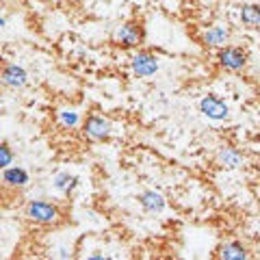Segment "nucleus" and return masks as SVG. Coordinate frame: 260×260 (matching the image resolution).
<instances>
[{
  "label": "nucleus",
  "instance_id": "f257e3e1",
  "mask_svg": "<svg viewBox=\"0 0 260 260\" xmlns=\"http://www.w3.org/2000/svg\"><path fill=\"white\" fill-rule=\"evenodd\" d=\"M24 217L35 225L56 228L63 221V210L59 208V204H54V202H50V200L32 198L24 204Z\"/></svg>",
  "mask_w": 260,
  "mask_h": 260
},
{
  "label": "nucleus",
  "instance_id": "f03ea898",
  "mask_svg": "<svg viewBox=\"0 0 260 260\" xmlns=\"http://www.w3.org/2000/svg\"><path fill=\"white\" fill-rule=\"evenodd\" d=\"M145 39V30L141 26V22L137 20H126L113 32V44L124 48V50H139Z\"/></svg>",
  "mask_w": 260,
  "mask_h": 260
},
{
  "label": "nucleus",
  "instance_id": "7ed1b4c3",
  "mask_svg": "<svg viewBox=\"0 0 260 260\" xmlns=\"http://www.w3.org/2000/svg\"><path fill=\"white\" fill-rule=\"evenodd\" d=\"M80 133H83V137H85L87 141H91V143H104V141L111 139V135H113V124H111L109 117L93 113V115H87V117L83 119Z\"/></svg>",
  "mask_w": 260,
  "mask_h": 260
},
{
  "label": "nucleus",
  "instance_id": "20e7f679",
  "mask_svg": "<svg viewBox=\"0 0 260 260\" xmlns=\"http://www.w3.org/2000/svg\"><path fill=\"white\" fill-rule=\"evenodd\" d=\"M217 65L223 72L239 74V72H243L249 65V54L241 46H223L217 50Z\"/></svg>",
  "mask_w": 260,
  "mask_h": 260
},
{
  "label": "nucleus",
  "instance_id": "39448f33",
  "mask_svg": "<svg viewBox=\"0 0 260 260\" xmlns=\"http://www.w3.org/2000/svg\"><path fill=\"white\" fill-rule=\"evenodd\" d=\"M160 61L158 56L150 50H137L130 56V72L135 78H152L154 74H158Z\"/></svg>",
  "mask_w": 260,
  "mask_h": 260
},
{
  "label": "nucleus",
  "instance_id": "423d86ee",
  "mask_svg": "<svg viewBox=\"0 0 260 260\" xmlns=\"http://www.w3.org/2000/svg\"><path fill=\"white\" fill-rule=\"evenodd\" d=\"M200 113L210 121H225L230 117V107L223 98H219L217 93H208L200 100Z\"/></svg>",
  "mask_w": 260,
  "mask_h": 260
},
{
  "label": "nucleus",
  "instance_id": "0eeeda50",
  "mask_svg": "<svg viewBox=\"0 0 260 260\" xmlns=\"http://www.w3.org/2000/svg\"><path fill=\"white\" fill-rule=\"evenodd\" d=\"M0 83H3L5 89L9 91H20L28 85V72L24 65L20 63H5L3 65V72H0Z\"/></svg>",
  "mask_w": 260,
  "mask_h": 260
},
{
  "label": "nucleus",
  "instance_id": "6e6552de",
  "mask_svg": "<svg viewBox=\"0 0 260 260\" xmlns=\"http://www.w3.org/2000/svg\"><path fill=\"white\" fill-rule=\"evenodd\" d=\"M230 37H232V30L228 24H210L202 30L200 35V42L204 48H213V50H219V48H223L230 44Z\"/></svg>",
  "mask_w": 260,
  "mask_h": 260
},
{
  "label": "nucleus",
  "instance_id": "1a4fd4ad",
  "mask_svg": "<svg viewBox=\"0 0 260 260\" xmlns=\"http://www.w3.org/2000/svg\"><path fill=\"white\" fill-rule=\"evenodd\" d=\"M215 162L221 169H239L245 162V154L230 143H221L215 152Z\"/></svg>",
  "mask_w": 260,
  "mask_h": 260
},
{
  "label": "nucleus",
  "instance_id": "9d476101",
  "mask_svg": "<svg viewBox=\"0 0 260 260\" xmlns=\"http://www.w3.org/2000/svg\"><path fill=\"white\" fill-rule=\"evenodd\" d=\"M0 180H3L5 189H9V191H24L30 184V174L24 167H20V165H11V167L3 169Z\"/></svg>",
  "mask_w": 260,
  "mask_h": 260
},
{
  "label": "nucleus",
  "instance_id": "9b49d317",
  "mask_svg": "<svg viewBox=\"0 0 260 260\" xmlns=\"http://www.w3.org/2000/svg\"><path fill=\"white\" fill-rule=\"evenodd\" d=\"M137 202L145 215H160L162 210L167 208V200L165 195L154 191V189H143L139 195H137Z\"/></svg>",
  "mask_w": 260,
  "mask_h": 260
},
{
  "label": "nucleus",
  "instance_id": "f8f14e48",
  "mask_svg": "<svg viewBox=\"0 0 260 260\" xmlns=\"http://www.w3.org/2000/svg\"><path fill=\"white\" fill-rule=\"evenodd\" d=\"M52 186L56 193L65 195V198H70V195H74L80 186V178L76 174H70V172H59L52 176Z\"/></svg>",
  "mask_w": 260,
  "mask_h": 260
},
{
  "label": "nucleus",
  "instance_id": "ddd939ff",
  "mask_svg": "<svg viewBox=\"0 0 260 260\" xmlns=\"http://www.w3.org/2000/svg\"><path fill=\"white\" fill-rule=\"evenodd\" d=\"M251 254L247 245H243L241 241H225L221 247L217 249V258L221 260H247Z\"/></svg>",
  "mask_w": 260,
  "mask_h": 260
},
{
  "label": "nucleus",
  "instance_id": "4468645a",
  "mask_svg": "<svg viewBox=\"0 0 260 260\" xmlns=\"http://www.w3.org/2000/svg\"><path fill=\"white\" fill-rule=\"evenodd\" d=\"M239 20L247 28H260V3H245L239 7Z\"/></svg>",
  "mask_w": 260,
  "mask_h": 260
},
{
  "label": "nucleus",
  "instance_id": "2eb2a0df",
  "mask_svg": "<svg viewBox=\"0 0 260 260\" xmlns=\"http://www.w3.org/2000/svg\"><path fill=\"white\" fill-rule=\"evenodd\" d=\"M56 126H59L61 130H76L83 126V119H80V113L76 109H59L56 111Z\"/></svg>",
  "mask_w": 260,
  "mask_h": 260
},
{
  "label": "nucleus",
  "instance_id": "dca6fc26",
  "mask_svg": "<svg viewBox=\"0 0 260 260\" xmlns=\"http://www.w3.org/2000/svg\"><path fill=\"white\" fill-rule=\"evenodd\" d=\"M13 158H15V152H13V148L7 141H3L0 143V167H11L13 165Z\"/></svg>",
  "mask_w": 260,
  "mask_h": 260
},
{
  "label": "nucleus",
  "instance_id": "f3484780",
  "mask_svg": "<svg viewBox=\"0 0 260 260\" xmlns=\"http://www.w3.org/2000/svg\"><path fill=\"white\" fill-rule=\"evenodd\" d=\"M52 256L54 258H72L74 254H72V249L70 247H65V245H61V247H56V249H52Z\"/></svg>",
  "mask_w": 260,
  "mask_h": 260
},
{
  "label": "nucleus",
  "instance_id": "a211bd4d",
  "mask_svg": "<svg viewBox=\"0 0 260 260\" xmlns=\"http://www.w3.org/2000/svg\"><path fill=\"white\" fill-rule=\"evenodd\" d=\"M87 258H89V260H107L109 254H102V251H93V254H89Z\"/></svg>",
  "mask_w": 260,
  "mask_h": 260
},
{
  "label": "nucleus",
  "instance_id": "6ab92c4d",
  "mask_svg": "<svg viewBox=\"0 0 260 260\" xmlns=\"http://www.w3.org/2000/svg\"><path fill=\"white\" fill-rule=\"evenodd\" d=\"M7 22H9V15H7V13H3V15H0V26H3V28H7Z\"/></svg>",
  "mask_w": 260,
  "mask_h": 260
}]
</instances>
